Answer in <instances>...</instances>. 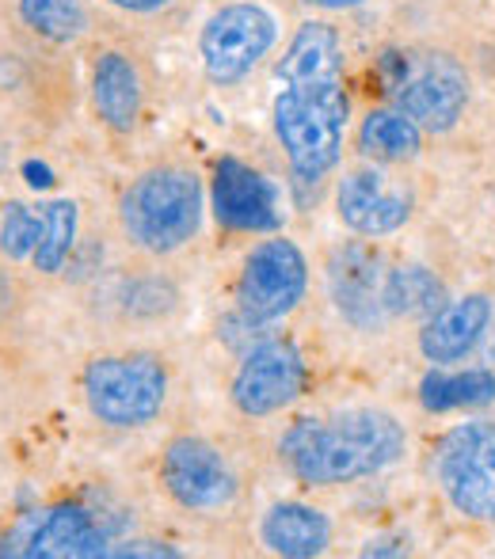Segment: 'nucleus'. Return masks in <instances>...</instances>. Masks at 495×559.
<instances>
[{"label":"nucleus","mask_w":495,"mask_h":559,"mask_svg":"<svg viewBox=\"0 0 495 559\" xmlns=\"http://www.w3.org/2000/svg\"><path fill=\"white\" fill-rule=\"evenodd\" d=\"M408 435L389 412L355 407L332 419H297L279 442L290 476L309 487H332L392 468L404 456Z\"/></svg>","instance_id":"f257e3e1"},{"label":"nucleus","mask_w":495,"mask_h":559,"mask_svg":"<svg viewBox=\"0 0 495 559\" xmlns=\"http://www.w3.org/2000/svg\"><path fill=\"white\" fill-rule=\"evenodd\" d=\"M122 236L149 255H172L202 225V183L191 168L161 164L133 179L119 202Z\"/></svg>","instance_id":"f03ea898"},{"label":"nucleus","mask_w":495,"mask_h":559,"mask_svg":"<svg viewBox=\"0 0 495 559\" xmlns=\"http://www.w3.org/2000/svg\"><path fill=\"white\" fill-rule=\"evenodd\" d=\"M347 92L340 84L282 88L274 99V133L302 187H317L340 164L347 138Z\"/></svg>","instance_id":"7ed1b4c3"},{"label":"nucleus","mask_w":495,"mask_h":559,"mask_svg":"<svg viewBox=\"0 0 495 559\" xmlns=\"http://www.w3.org/2000/svg\"><path fill=\"white\" fill-rule=\"evenodd\" d=\"M89 415L111 430L149 427L168 400V369L156 354H96L81 373Z\"/></svg>","instance_id":"20e7f679"},{"label":"nucleus","mask_w":495,"mask_h":559,"mask_svg":"<svg viewBox=\"0 0 495 559\" xmlns=\"http://www.w3.org/2000/svg\"><path fill=\"white\" fill-rule=\"evenodd\" d=\"M435 476L458 514L473 522L495 518V423L473 419L438 442Z\"/></svg>","instance_id":"39448f33"},{"label":"nucleus","mask_w":495,"mask_h":559,"mask_svg":"<svg viewBox=\"0 0 495 559\" xmlns=\"http://www.w3.org/2000/svg\"><path fill=\"white\" fill-rule=\"evenodd\" d=\"M389 84L397 88V107L412 118L420 130L446 133L458 126L469 104V76L446 53H423V58H389Z\"/></svg>","instance_id":"423d86ee"},{"label":"nucleus","mask_w":495,"mask_h":559,"mask_svg":"<svg viewBox=\"0 0 495 559\" xmlns=\"http://www.w3.org/2000/svg\"><path fill=\"white\" fill-rule=\"evenodd\" d=\"M305 289H309V263L302 248L286 236H271L245 255L237 278V309L256 324H274L305 301Z\"/></svg>","instance_id":"0eeeda50"},{"label":"nucleus","mask_w":495,"mask_h":559,"mask_svg":"<svg viewBox=\"0 0 495 559\" xmlns=\"http://www.w3.org/2000/svg\"><path fill=\"white\" fill-rule=\"evenodd\" d=\"M161 484L172 502L191 514H214L237 499V472L229 456L199 435H179L161 453Z\"/></svg>","instance_id":"6e6552de"},{"label":"nucleus","mask_w":495,"mask_h":559,"mask_svg":"<svg viewBox=\"0 0 495 559\" xmlns=\"http://www.w3.org/2000/svg\"><path fill=\"white\" fill-rule=\"evenodd\" d=\"M279 38V23L259 4H225L207 20L199 53L214 84H237L267 58Z\"/></svg>","instance_id":"1a4fd4ad"},{"label":"nucleus","mask_w":495,"mask_h":559,"mask_svg":"<svg viewBox=\"0 0 495 559\" xmlns=\"http://www.w3.org/2000/svg\"><path fill=\"white\" fill-rule=\"evenodd\" d=\"M305 389V358L286 338H259L245 350L233 377V404L248 419H267V415L290 407Z\"/></svg>","instance_id":"9d476101"},{"label":"nucleus","mask_w":495,"mask_h":559,"mask_svg":"<svg viewBox=\"0 0 495 559\" xmlns=\"http://www.w3.org/2000/svg\"><path fill=\"white\" fill-rule=\"evenodd\" d=\"M210 206H214L217 225L229 233H274V228H282L279 187L237 156L217 160Z\"/></svg>","instance_id":"9b49d317"},{"label":"nucleus","mask_w":495,"mask_h":559,"mask_svg":"<svg viewBox=\"0 0 495 559\" xmlns=\"http://www.w3.org/2000/svg\"><path fill=\"white\" fill-rule=\"evenodd\" d=\"M385 278L381 255L366 243H343L328 259V289L340 309V317L358 332H374L389 320L385 309Z\"/></svg>","instance_id":"f8f14e48"},{"label":"nucleus","mask_w":495,"mask_h":559,"mask_svg":"<svg viewBox=\"0 0 495 559\" xmlns=\"http://www.w3.org/2000/svg\"><path fill=\"white\" fill-rule=\"evenodd\" d=\"M335 217L355 236H389L412 217V194L377 168L347 171L335 187Z\"/></svg>","instance_id":"ddd939ff"},{"label":"nucleus","mask_w":495,"mask_h":559,"mask_svg":"<svg viewBox=\"0 0 495 559\" xmlns=\"http://www.w3.org/2000/svg\"><path fill=\"white\" fill-rule=\"evenodd\" d=\"M495 305L488 294H465L458 301H446L435 317H427L420 332V350L435 366H458L476 350V343L492 328Z\"/></svg>","instance_id":"4468645a"},{"label":"nucleus","mask_w":495,"mask_h":559,"mask_svg":"<svg viewBox=\"0 0 495 559\" xmlns=\"http://www.w3.org/2000/svg\"><path fill=\"white\" fill-rule=\"evenodd\" d=\"M107 548H111V540L89 510L54 507L31 522V533L23 537L20 552L35 559H96L107 556Z\"/></svg>","instance_id":"2eb2a0df"},{"label":"nucleus","mask_w":495,"mask_h":559,"mask_svg":"<svg viewBox=\"0 0 495 559\" xmlns=\"http://www.w3.org/2000/svg\"><path fill=\"white\" fill-rule=\"evenodd\" d=\"M274 76L282 88H317V84H340L343 81V46L332 23L309 20L290 38L286 53L274 66Z\"/></svg>","instance_id":"dca6fc26"},{"label":"nucleus","mask_w":495,"mask_h":559,"mask_svg":"<svg viewBox=\"0 0 495 559\" xmlns=\"http://www.w3.org/2000/svg\"><path fill=\"white\" fill-rule=\"evenodd\" d=\"M259 540L274 556L313 559L332 545V522L309 502H274L259 522Z\"/></svg>","instance_id":"f3484780"},{"label":"nucleus","mask_w":495,"mask_h":559,"mask_svg":"<svg viewBox=\"0 0 495 559\" xmlns=\"http://www.w3.org/2000/svg\"><path fill=\"white\" fill-rule=\"evenodd\" d=\"M92 107L104 118L111 130H133L141 115V76L126 53L111 50L96 61V73H92Z\"/></svg>","instance_id":"a211bd4d"},{"label":"nucleus","mask_w":495,"mask_h":559,"mask_svg":"<svg viewBox=\"0 0 495 559\" xmlns=\"http://www.w3.org/2000/svg\"><path fill=\"white\" fill-rule=\"evenodd\" d=\"M420 404L423 412H473V407L495 404V373L492 369H458L443 373L431 369L420 381Z\"/></svg>","instance_id":"6ab92c4d"},{"label":"nucleus","mask_w":495,"mask_h":559,"mask_svg":"<svg viewBox=\"0 0 495 559\" xmlns=\"http://www.w3.org/2000/svg\"><path fill=\"white\" fill-rule=\"evenodd\" d=\"M423 148V130L404 111H370L358 126V153L377 164L415 160Z\"/></svg>","instance_id":"aec40b11"},{"label":"nucleus","mask_w":495,"mask_h":559,"mask_svg":"<svg viewBox=\"0 0 495 559\" xmlns=\"http://www.w3.org/2000/svg\"><path fill=\"white\" fill-rule=\"evenodd\" d=\"M446 305V289L427 266H397L385 278V309L389 317H435Z\"/></svg>","instance_id":"412c9836"},{"label":"nucleus","mask_w":495,"mask_h":559,"mask_svg":"<svg viewBox=\"0 0 495 559\" xmlns=\"http://www.w3.org/2000/svg\"><path fill=\"white\" fill-rule=\"evenodd\" d=\"M76 225H81V210L73 199H54L43 206V236L31 255L38 274H61L76 248Z\"/></svg>","instance_id":"4be33fe9"},{"label":"nucleus","mask_w":495,"mask_h":559,"mask_svg":"<svg viewBox=\"0 0 495 559\" xmlns=\"http://www.w3.org/2000/svg\"><path fill=\"white\" fill-rule=\"evenodd\" d=\"M20 20L50 43H73L89 27L81 0H20Z\"/></svg>","instance_id":"5701e85b"},{"label":"nucleus","mask_w":495,"mask_h":559,"mask_svg":"<svg viewBox=\"0 0 495 559\" xmlns=\"http://www.w3.org/2000/svg\"><path fill=\"white\" fill-rule=\"evenodd\" d=\"M38 236H43V214H35L23 202H8L0 210V255L4 259L35 255Z\"/></svg>","instance_id":"b1692460"},{"label":"nucleus","mask_w":495,"mask_h":559,"mask_svg":"<svg viewBox=\"0 0 495 559\" xmlns=\"http://www.w3.org/2000/svg\"><path fill=\"white\" fill-rule=\"evenodd\" d=\"M107 556H119V559H138V556H145V559H176L179 552L172 545H164V540H145V537H138V540H122V545H111L107 548Z\"/></svg>","instance_id":"393cba45"},{"label":"nucleus","mask_w":495,"mask_h":559,"mask_svg":"<svg viewBox=\"0 0 495 559\" xmlns=\"http://www.w3.org/2000/svg\"><path fill=\"white\" fill-rule=\"evenodd\" d=\"M23 179H27L31 191H50V187H54V171L46 168V164H38V160L23 164Z\"/></svg>","instance_id":"a878e982"},{"label":"nucleus","mask_w":495,"mask_h":559,"mask_svg":"<svg viewBox=\"0 0 495 559\" xmlns=\"http://www.w3.org/2000/svg\"><path fill=\"white\" fill-rule=\"evenodd\" d=\"M115 8H126V12H156V8H164L168 0H111Z\"/></svg>","instance_id":"bb28decb"},{"label":"nucleus","mask_w":495,"mask_h":559,"mask_svg":"<svg viewBox=\"0 0 495 559\" xmlns=\"http://www.w3.org/2000/svg\"><path fill=\"white\" fill-rule=\"evenodd\" d=\"M313 8H355L363 4V0H309Z\"/></svg>","instance_id":"cd10ccee"},{"label":"nucleus","mask_w":495,"mask_h":559,"mask_svg":"<svg viewBox=\"0 0 495 559\" xmlns=\"http://www.w3.org/2000/svg\"><path fill=\"white\" fill-rule=\"evenodd\" d=\"M492 361H495V338H492Z\"/></svg>","instance_id":"c85d7f7f"},{"label":"nucleus","mask_w":495,"mask_h":559,"mask_svg":"<svg viewBox=\"0 0 495 559\" xmlns=\"http://www.w3.org/2000/svg\"><path fill=\"white\" fill-rule=\"evenodd\" d=\"M492 522H495V518H492Z\"/></svg>","instance_id":"c756f323"}]
</instances>
